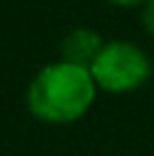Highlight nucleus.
<instances>
[{"mask_svg": "<svg viewBox=\"0 0 154 156\" xmlns=\"http://www.w3.org/2000/svg\"><path fill=\"white\" fill-rule=\"evenodd\" d=\"M103 44H105V38H103L95 28L77 26V28H72L67 36L62 38L59 59H67L72 64H82V67H90V64L95 62V56L100 54Z\"/></svg>", "mask_w": 154, "mask_h": 156, "instance_id": "obj_3", "label": "nucleus"}, {"mask_svg": "<svg viewBox=\"0 0 154 156\" xmlns=\"http://www.w3.org/2000/svg\"><path fill=\"white\" fill-rule=\"evenodd\" d=\"M90 74L100 92L128 95L144 87L152 77V59L139 44L126 38L105 41L95 62L90 64Z\"/></svg>", "mask_w": 154, "mask_h": 156, "instance_id": "obj_2", "label": "nucleus"}, {"mask_svg": "<svg viewBox=\"0 0 154 156\" xmlns=\"http://www.w3.org/2000/svg\"><path fill=\"white\" fill-rule=\"evenodd\" d=\"M141 26H144L146 36L154 41V0H146L141 5Z\"/></svg>", "mask_w": 154, "mask_h": 156, "instance_id": "obj_4", "label": "nucleus"}, {"mask_svg": "<svg viewBox=\"0 0 154 156\" xmlns=\"http://www.w3.org/2000/svg\"><path fill=\"white\" fill-rule=\"evenodd\" d=\"M98 92L100 90L90 74V67L57 59L44 64L28 82L26 105L28 113L41 123L69 126L90 113Z\"/></svg>", "mask_w": 154, "mask_h": 156, "instance_id": "obj_1", "label": "nucleus"}, {"mask_svg": "<svg viewBox=\"0 0 154 156\" xmlns=\"http://www.w3.org/2000/svg\"><path fill=\"white\" fill-rule=\"evenodd\" d=\"M108 5H116V8H141L146 0H105Z\"/></svg>", "mask_w": 154, "mask_h": 156, "instance_id": "obj_5", "label": "nucleus"}]
</instances>
